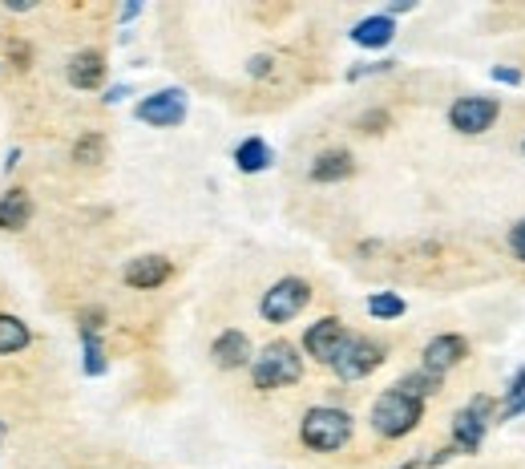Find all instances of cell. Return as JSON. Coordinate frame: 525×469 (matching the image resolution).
<instances>
[{
    "instance_id": "obj_1",
    "label": "cell",
    "mask_w": 525,
    "mask_h": 469,
    "mask_svg": "<svg viewBox=\"0 0 525 469\" xmlns=\"http://www.w3.org/2000/svg\"><path fill=\"white\" fill-rule=\"evenodd\" d=\"M303 377V356L295 344L287 340H271L255 360H251V381L255 389L271 393V389H283V385H295Z\"/></svg>"
},
{
    "instance_id": "obj_2",
    "label": "cell",
    "mask_w": 525,
    "mask_h": 469,
    "mask_svg": "<svg viewBox=\"0 0 525 469\" xmlns=\"http://www.w3.org/2000/svg\"><path fill=\"white\" fill-rule=\"evenodd\" d=\"M299 437L315 453H336L352 441V417L344 409H332V405H315V409L303 413Z\"/></svg>"
},
{
    "instance_id": "obj_3",
    "label": "cell",
    "mask_w": 525,
    "mask_h": 469,
    "mask_svg": "<svg viewBox=\"0 0 525 469\" xmlns=\"http://www.w3.org/2000/svg\"><path fill=\"white\" fill-rule=\"evenodd\" d=\"M420 417H425V401L400 393L396 385L384 389V393L376 397V405H372V429H376L380 437H388V441L408 437V433L420 425Z\"/></svg>"
},
{
    "instance_id": "obj_4",
    "label": "cell",
    "mask_w": 525,
    "mask_h": 469,
    "mask_svg": "<svg viewBox=\"0 0 525 469\" xmlns=\"http://www.w3.org/2000/svg\"><path fill=\"white\" fill-rule=\"evenodd\" d=\"M307 304H311V288L303 284V279L287 275V279H279V284H271V288L263 292L259 312H263L267 324H287V320H295Z\"/></svg>"
},
{
    "instance_id": "obj_5",
    "label": "cell",
    "mask_w": 525,
    "mask_h": 469,
    "mask_svg": "<svg viewBox=\"0 0 525 469\" xmlns=\"http://www.w3.org/2000/svg\"><path fill=\"white\" fill-rule=\"evenodd\" d=\"M493 397H473L457 417H453V449H461V453H473L481 441H485V433H489V421H493Z\"/></svg>"
},
{
    "instance_id": "obj_6",
    "label": "cell",
    "mask_w": 525,
    "mask_h": 469,
    "mask_svg": "<svg viewBox=\"0 0 525 469\" xmlns=\"http://www.w3.org/2000/svg\"><path fill=\"white\" fill-rule=\"evenodd\" d=\"M384 364V348L380 344H372V340H364V336H348V344L340 348V356H336V377L340 381H364L368 372H376Z\"/></svg>"
},
{
    "instance_id": "obj_7",
    "label": "cell",
    "mask_w": 525,
    "mask_h": 469,
    "mask_svg": "<svg viewBox=\"0 0 525 469\" xmlns=\"http://www.w3.org/2000/svg\"><path fill=\"white\" fill-rule=\"evenodd\" d=\"M497 114H501V106H497L493 98H485V93H473V98H457V102H453L449 126H453L457 134H485V130H493Z\"/></svg>"
},
{
    "instance_id": "obj_8",
    "label": "cell",
    "mask_w": 525,
    "mask_h": 469,
    "mask_svg": "<svg viewBox=\"0 0 525 469\" xmlns=\"http://www.w3.org/2000/svg\"><path fill=\"white\" fill-rule=\"evenodd\" d=\"M348 328L336 320V316H324V320H315L307 332H303V348H307V356H315L320 364H336V356H340V348L348 344Z\"/></svg>"
},
{
    "instance_id": "obj_9",
    "label": "cell",
    "mask_w": 525,
    "mask_h": 469,
    "mask_svg": "<svg viewBox=\"0 0 525 469\" xmlns=\"http://www.w3.org/2000/svg\"><path fill=\"white\" fill-rule=\"evenodd\" d=\"M134 114H138V122H146V126L170 130V126H178V122L186 118V93H182V89H158V93H150V98L138 102Z\"/></svg>"
},
{
    "instance_id": "obj_10",
    "label": "cell",
    "mask_w": 525,
    "mask_h": 469,
    "mask_svg": "<svg viewBox=\"0 0 525 469\" xmlns=\"http://www.w3.org/2000/svg\"><path fill=\"white\" fill-rule=\"evenodd\" d=\"M170 275H174V263H170L166 255H138V259H130L126 271H122V279H126L130 288H138V292L162 288Z\"/></svg>"
},
{
    "instance_id": "obj_11",
    "label": "cell",
    "mask_w": 525,
    "mask_h": 469,
    "mask_svg": "<svg viewBox=\"0 0 525 469\" xmlns=\"http://www.w3.org/2000/svg\"><path fill=\"white\" fill-rule=\"evenodd\" d=\"M465 356H469V344H465V336H457V332L433 336V340L425 344V368L437 372V377H445V372L457 368Z\"/></svg>"
},
{
    "instance_id": "obj_12",
    "label": "cell",
    "mask_w": 525,
    "mask_h": 469,
    "mask_svg": "<svg viewBox=\"0 0 525 469\" xmlns=\"http://www.w3.org/2000/svg\"><path fill=\"white\" fill-rule=\"evenodd\" d=\"M210 356H215V364L219 368H247L255 356H251V340H247V332H239V328H227L219 340H215V348H210Z\"/></svg>"
},
{
    "instance_id": "obj_13",
    "label": "cell",
    "mask_w": 525,
    "mask_h": 469,
    "mask_svg": "<svg viewBox=\"0 0 525 469\" xmlns=\"http://www.w3.org/2000/svg\"><path fill=\"white\" fill-rule=\"evenodd\" d=\"M69 85L73 89H97L101 77H105V57L97 49H85V53H73L69 57Z\"/></svg>"
},
{
    "instance_id": "obj_14",
    "label": "cell",
    "mask_w": 525,
    "mask_h": 469,
    "mask_svg": "<svg viewBox=\"0 0 525 469\" xmlns=\"http://www.w3.org/2000/svg\"><path fill=\"white\" fill-rule=\"evenodd\" d=\"M392 37H396V25H392L388 13L364 17V21L352 29V41H356L360 49H384V45H392Z\"/></svg>"
},
{
    "instance_id": "obj_15",
    "label": "cell",
    "mask_w": 525,
    "mask_h": 469,
    "mask_svg": "<svg viewBox=\"0 0 525 469\" xmlns=\"http://www.w3.org/2000/svg\"><path fill=\"white\" fill-rule=\"evenodd\" d=\"M33 223V199L29 191H9L0 199V231H25Z\"/></svg>"
},
{
    "instance_id": "obj_16",
    "label": "cell",
    "mask_w": 525,
    "mask_h": 469,
    "mask_svg": "<svg viewBox=\"0 0 525 469\" xmlns=\"http://www.w3.org/2000/svg\"><path fill=\"white\" fill-rule=\"evenodd\" d=\"M352 170H356V162L348 150H324L311 162V182H344Z\"/></svg>"
},
{
    "instance_id": "obj_17",
    "label": "cell",
    "mask_w": 525,
    "mask_h": 469,
    "mask_svg": "<svg viewBox=\"0 0 525 469\" xmlns=\"http://www.w3.org/2000/svg\"><path fill=\"white\" fill-rule=\"evenodd\" d=\"M275 162V154H271V146L263 142V138H247V142H239V150H235V166L243 170V174H259V170H267Z\"/></svg>"
},
{
    "instance_id": "obj_18",
    "label": "cell",
    "mask_w": 525,
    "mask_h": 469,
    "mask_svg": "<svg viewBox=\"0 0 525 469\" xmlns=\"http://www.w3.org/2000/svg\"><path fill=\"white\" fill-rule=\"evenodd\" d=\"M29 340H33V332H29V324H25V320H17V316H5V312H0V356L25 352V348H29Z\"/></svg>"
},
{
    "instance_id": "obj_19",
    "label": "cell",
    "mask_w": 525,
    "mask_h": 469,
    "mask_svg": "<svg viewBox=\"0 0 525 469\" xmlns=\"http://www.w3.org/2000/svg\"><path fill=\"white\" fill-rule=\"evenodd\" d=\"M396 389L408 393V397H416V401H429L433 393H441V377H437V372H429V368H420V372H408V377H400Z\"/></svg>"
},
{
    "instance_id": "obj_20",
    "label": "cell",
    "mask_w": 525,
    "mask_h": 469,
    "mask_svg": "<svg viewBox=\"0 0 525 469\" xmlns=\"http://www.w3.org/2000/svg\"><path fill=\"white\" fill-rule=\"evenodd\" d=\"M81 352H85V372H89V377H101V372L110 368V364H105V348H101L97 332H85V328H81Z\"/></svg>"
},
{
    "instance_id": "obj_21",
    "label": "cell",
    "mask_w": 525,
    "mask_h": 469,
    "mask_svg": "<svg viewBox=\"0 0 525 469\" xmlns=\"http://www.w3.org/2000/svg\"><path fill=\"white\" fill-rule=\"evenodd\" d=\"M368 312H372L376 320H400V316L408 312V304H404L396 292H376V296L368 300Z\"/></svg>"
},
{
    "instance_id": "obj_22",
    "label": "cell",
    "mask_w": 525,
    "mask_h": 469,
    "mask_svg": "<svg viewBox=\"0 0 525 469\" xmlns=\"http://www.w3.org/2000/svg\"><path fill=\"white\" fill-rule=\"evenodd\" d=\"M101 158H105V138H101V134H85V138L73 142V162H81V166H97Z\"/></svg>"
},
{
    "instance_id": "obj_23",
    "label": "cell",
    "mask_w": 525,
    "mask_h": 469,
    "mask_svg": "<svg viewBox=\"0 0 525 469\" xmlns=\"http://www.w3.org/2000/svg\"><path fill=\"white\" fill-rule=\"evenodd\" d=\"M380 126H388V114H384V110H372V114L360 118V130H364V134H380Z\"/></svg>"
},
{
    "instance_id": "obj_24",
    "label": "cell",
    "mask_w": 525,
    "mask_h": 469,
    "mask_svg": "<svg viewBox=\"0 0 525 469\" xmlns=\"http://www.w3.org/2000/svg\"><path fill=\"white\" fill-rule=\"evenodd\" d=\"M509 247H513V255L525 263V219H521V223L509 231Z\"/></svg>"
},
{
    "instance_id": "obj_25",
    "label": "cell",
    "mask_w": 525,
    "mask_h": 469,
    "mask_svg": "<svg viewBox=\"0 0 525 469\" xmlns=\"http://www.w3.org/2000/svg\"><path fill=\"white\" fill-rule=\"evenodd\" d=\"M521 413H525V397L505 401V405H501V421H513V417H521Z\"/></svg>"
},
{
    "instance_id": "obj_26",
    "label": "cell",
    "mask_w": 525,
    "mask_h": 469,
    "mask_svg": "<svg viewBox=\"0 0 525 469\" xmlns=\"http://www.w3.org/2000/svg\"><path fill=\"white\" fill-rule=\"evenodd\" d=\"M493 81H505V85H517V81H521V73H517V69H505V65H497V69H493Z\"/></svg>"
},
{
    "instance_id": "obj_27",
    "label": "cell",
    "mask_w": 525,
    "mask_h": 469,
    "mask_svg": "<svg viewBox=\"0 0 525 469\" xmlns=\"http://www.w3.org/2000/svg\"><path fill=\"white\" fill-rule=\"evenodd\" d=\"M126 93H130V85H114L110 93H105V102H110V106H118V102L126 98Z\"/></svg>"
},
{
    "instance_id": "obj_28",
    "label": "cell",
    "mask_w": 525,
    "mask_h": 469,
    "mask_svg": "<svg viewBox=\"0 0 525 469\" xmlns=\"http://www.w3.org/2000/svg\"><path fill=\"white\" fill-rule=\"evenodd\" d=\"M267 65H271L267 57H255V61H251V73H255V77H263V73H267Z\"/></svg>"
},
{
    "instance_id": "obj_29",
    "label": "cell",
    "mask_w": 525,
    "mask_h": 469,
    "mask_svg": "<svg viewBox=\"0 0 525 469\" xmlns=\"http://www.w3.org/2000/svg\"><path fill=\"white\" fill-rule=\"evenodd\" d=\"M392 13H412V0H396ZM392 13H388V17H392Z\"/></svg>"
},
{
    "instance_id": "obj_30",
    "label": "cell",
    "mask_w": 525,
    "mask_h": 469,
    "mask_svg": "<svg viewBox=\"0 0 525 469\" xmlns=\"http://www.w3.org/2000/svg\"><path fill=\"white\" fill-rule=\"evenodd\" d=\"M5 437H9V425H5V421H0V441H5Z\"/></svg>"
},
{
    "instance_id": "obj_31",
    "label": "cell",
    "mask_w": 525,
    "mask_h": 469,
    "mask_svg": "<svg viewBox=\"0 0 525 469\" xmlns=\"http://www.w3.org/2000/svg\"><path fill=\"white\" fill-rule=\"evenodd\" d=\"M521 150H525V142H521Z\"/></svg>"
}]
</instances>
